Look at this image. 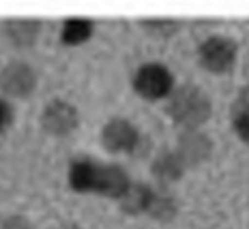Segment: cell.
<instances>
[{
  "mask_svg": "<svg viewBox=\"0 0 249 229\" xmlns=\"http://www.w3.org/2000/svg\"><path fill=\"white\" fill-rule=\"evenodd\" d=\"M165 109H168L170 118L183 129H198L211 118L213 103L211 97L200 86L183 84L174 86L172 95L168 97Z\"/></svg>",
  "mask_w": 249,
  "mask_h": 229,
  "instance_id": "6da1fadb",
  "label": "cell"
},
{
  "mask_svg": "<svg viewBox=\"0 0 249 229\" xmlns=\"http://www.w3.org/2000/svg\"><path fill=\"white\" fill-rule=\"evenodd\" d=\"M133 90L142 98L159 101L172 95L174 90V75L161 62H146L133 75Z\"/></svg>",
  "mask_w": 249,
  "mask_h": 229,
  "instance_id": "7a4b0ae2",
  "label": "cell"
},
{
  "mask_svg": "<svg viewBox=\"0 0 249 229\" xmlns=\"http://www.w3.org/2000/svg\"><path fill=\"white\" fill-rule=\"evenodd\" d=\"M236 54H238V48L234 41L228 39V36L215 34V36H209L206 41H202L198 49V60L209 73L221 75V73H228L234 66Z\"/></svg>",
  "mask_w": 249,
  "mask_h": 229,
  "instance_id": "3957f363",
  "label": "cell"
},
{
  "mask_svg": "<svg viewBox=\"0 0 249 229\" xmlns=\"http://www.w3.org/2000/svg\"><path fill=\"white\" fill-rule=\"evenodd\" d=\"M144 135H140L136 129V124L127 118H112L103 124L101 129V144L106 150L118 154V152H127V154H136L140 142Z\"/></svg>",
  "mask_w": 249,
  "mask_h": 229,
  "instance_id": "277c9868",
  "label": "cell"
},
{
  "mask_svg": "<svg viewBox=\"0 0 249 229\" xmlns=\"http://www.w3.org/2000/svg\"><path fill=\"white\" fill-rule=\"evenodd\" d=\"M80 124V114L65 98H54L41 112V127L54 137H65L73 133Z\"/></svg>",
  "mask_w": 249,
  "mask_h": 229,
  "instance_id": "5b68a950",
  "label": "cell"
},
{
  "mask_svg": "<svg viewBox=\"0 0 249 229\" xmlns=\"http://www.w3.org/2000/svg\"><path fill=\"white\" fill-rule=\"evenodd\" d=\"M37 86V73L22 60H13L0 71V90L9 97L15 98H24Z\"/></svg>",
  "mask_w": 249,
  "mask_h": 229,
  "instance_id": "8992f818",
  "label": "cell"
},
{
  "mask_svg": "<svg viewBox=\"0 0 249 229\" xmlns=\"http://www.w3.org/2000/svg\"><path fill=\"white\" fill-rule=\"evenodd\" d=\"M174 150L180 154V159L185 161L187 167H196V165L204 163L206 159H211L213 142L204 133H200L198 129H185L180 133L178 146Z\"/></svg>",
  "mask_w": 249,
  "mask_h": 229,
  "instance_id": "52a82bcc",
  "label": "cell"
},
{
  "mask_svg": "<svg viewBox=\"0 0 249 229\" xmlns=\"http://www.w3.org/2000/svg\"><path fill=\"white\" fill-rule=\"evenodd\" d=\"M131 186L127 171L116 163H107V165H99L97 169V178H95V189L92 193L110 197V199H121L127 193V189Z\"/></svg>",
  "mask_w": 249,
  "mask_h": 229,
  "instance_id": "ba28073f",
  "label": "cell"
},
{
  "mask_svg": "<svg viewBox=\"0 0 249 229\" xmlns=\"http://www.w3.org/2000/svg\"><path fill=\"white\" fill-rule=\"evenodd\" d=\"M185 169H187L185 161L180 159V154L176 152V150H163L161 154H157V157H155L153 165H150L153 176L159 182H163V184L180 180V178H183V174H185Z\"/></svg>",
  "mask_w": 249,
  "mask_h": 229,
  "instance_id": "9c48e42d",
  "label": "cell"
},
{
  "mask_svg": "<svg viewBox=\"0 0 249 229\" xmlns=\"http://www.w3.org/2000/svg\"><path fill=\"white\" fill-rule=\"evenodd\" d=\"M99 163L88 159H77L69 167V186L75 193H92Z\"/></svg>",
  "mask_w": 249,
  "mask_h": 229,
  "instance_id": "30bf717a",
  "label": "cell"
},
{
  "mask_svg": "<svg viewBox=\"0 0 249 229\" xmlns=\"http://www.w3.org/2000/svg\"><path fill=\"white\" fill-rule=\"evenodd\" d=\"M153 193L155 189L144 182H131V186L127 189L118 204H121V210L127 212V214H142V212H148V206H150V199H153Z\"/></svg>",
  "mask_w": 249,
  "mask_h": 229,
  "instance_id": "8fae6325",
  "label": "cell"
},
{
  "mask_svg": "<svg viewBox=\"0 0 249 229\" xmlns=\"http://www.w3.org/2000/svg\"><path fill=\"white\" fill-rule=\"evenodd\" d=\"M9 41L15 43L18 48H28L37 41V36L41 33V24L37 19H11L4 26Z\"/></svg>",
  "mask_w": 249,
  "mask_h": 229,
  "instance_id": "7c38bea8",
  "label": "cell"
},
{
  "mask_svg": "<svg viewBox=\"0 0 249 229\" xmlns=\"http://www.w3.org/2000/svg\"><path fill=\"white\" fill-rule=\"evenodd\" d=\"M232 129L243 144L249 146V86H245L232 103Z\"/></svg>",
  "mask_w": 249,
  "mask_h": 229,
  "instance_id": "4fadbf2b",
  "label": "cell"
},
{
  "mask_svg": "<svg viewBox=\"0 0 249 229\" xmlns=\"http://www.w3.org/2000/svg\"><path fill=\"white\" fill-rule=\"evenodd\" d=\"M92 30H95V26H92L90 19L84 17L67 19L60 28V41L65 45H82L92 36Z\"/></svg>",
  "mask_w": 249,
  "mask_h": 229,
  "instance_id": "5bb4252c",
  "label": "cell"
},
{
  "mask_svg": "<svg viewBox=\"0 0 249 229\" xmlns=\"http://www.w3.org/2000/svg\"><path fill=\"white\" fill-rule=\"evenodd\" d=\"M176 212H178V208H176L174 197L165 189H155L146 214H150L153 218H157V221H161V223H168L176 216Z\"/></svg>",
  "mask_w": 249,
  "mask_h": 229,
  "instance_id": "9a60e30c",
  "label": "cell"
},
{
  "mask_svg": "<svg viewBox=\"0 0 249 229\" xmlns=\"http://www.w3.org/2000/svg\"><path fill=\"white\" fill-rule=\"evenodd\" d=\"M142 26L144 28H148V30H155L159 36H170L176 28H178V24L168 22V19H161V22H144Z\"/></svg>",
  "mask_w": 249,
  "mask_h": 229,
  "instance_id": "2e32d148",
  "label": "cell"
},
{
  "mask_svg": "<svg viewBox=\"0 0 249 229\" xmlns=\"http://www.w3.org/2000/svg\"><path fill=\"white\" fill-rule=\"evenodd\" d=\"M13 122V107L9 105V101L4 97H0V133L7 131Z\"/></svg>",
  "mask_w": 249,
  "mask_h": 229,
  "instance_id": "e0dca14e",
  "label": "cell"
},
{
  "mask_svg": "<svg viewBox=\"0 0 249 229\" xmlns=\"http://www.w3.org/2000/svg\"><path fill=\"white\" fill-rule=\"evenodd\" d=\"M0 229H35V227H33V223H30L26 216L13 214V216L4 218V221L0 223Z\"/></svg>",
  "mask_w": 249,
  "mask_h": 229,
  "instance_id": "ac0fdd59",
  "label": "cell"
},
{
  "mask_svg": "<svg viewBox=\"0 0 249 229\" xmlns=\"http://www.w3.org/2000/svg\"><path fill=\"white\" fill-rule=\"evenodd\" d=\"M62 229H82L80 225H77V223H69V225H65Z\"/></svg>",
  "mask_w": 249,
  "mask_h": 229,
  "instance_id": "d6986e66",
  "label": "cell"
}]
</instances>
